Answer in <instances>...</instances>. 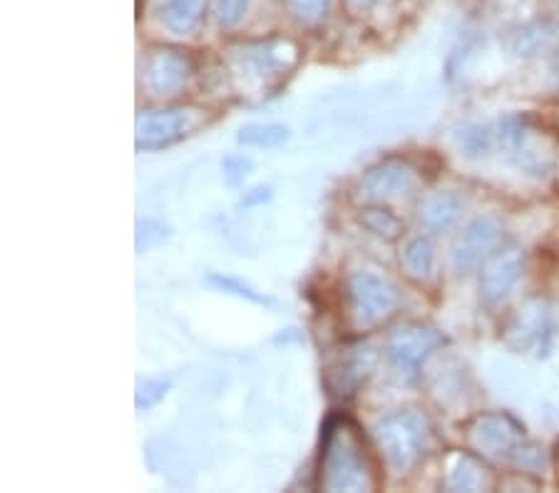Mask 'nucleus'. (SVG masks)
<instances>
[{
	"label": "nucleus",
	"instance_id": "nucleus-1",
	"mask_svg": "<svg viewBox=\"0 0 559 493\" xmlns=\"http://www.w3.org/2000/svg\"><path fill=\"white\" fill-rule=\"evenodd\" d=\"M319 483L326 491H371L373 471L358 429L348 419H331L323 432Z\"/></svg>",
	"mask_w": 559,
	"mask_h": 493
},
{
	"label": "nucleus",
	"instance_id": "nucleus-2",
	"mask_svg": "<svg viewBox=\"0 0 559 493\" xmlns=\"http://www.w3.org/2000/svg\"><path fill=\"white\" fill-rule=\"evenodd\" d=\"M376 442L381 446L388 466L405 473L426 459L432 444L430 421L413 409H401L376 424Z\"/></svg>",
	"mask_w": 559,
	"mask_h": 493
},
{
	"label": "nucleus",
	"instance_id": "nucleus-3",
	"mask_svg": "<svg viewBox=\"0 0 559 493\" xmlns=\"http://www.w3.org/2000/svg\"><path fill=\"white\" fill-rule=\"evenodd\" d=\"M299 60V48L292 40L266 38L231 48V66L249 85H272L288 75Z\"/></svg>",
	"mask_w": 559,
	"mask_h": 493
},
{
	"label": "nucleus",
	"instance_id": "nucleus-4",
	"mask_svg": "<svg viewBox=\"0 0 559 493\" xmlns=\"http://www.w3.org/2000/svg\"><path fill=\"white\" fill-rule=\"evenodd\" d=\"M348 309L356 327L368 329L381 321L399 307V290L388 277L371 272V269H356L346 280Z\"/></svg>",
	"mask_w": 559,
	"mask_h": 493
},
{
	"label": "nucleus",
	"instance_id": "nucleus-5",
	"mask_svg": "<svg viewBox=\"0 0 559 493\" xmlns=\"http://www.w3.org/2000/svg\"><path fill=\"white\" fill-rule=\"evenodd\" d=\"M443 344H445V337L440 334L436 327L411 321V325H401L391 331L385 352H388V359H391L393 369L399 372L403 379L411 382L416 379L423 369V364H426Z\"/></svg>",
	"mask_w": 559,
	"mask_h": 493
},
{
	"label": "nucleus",
	"instance_id": "nucleus-6",
	"mask_svg": "<svg viewBox=\"0 0 559 493\" xmlns=\"http://www.w3.org/2000/svg\"><path fill=\"white\" fill-rule=\"evenodd\" d=\"M202 122V110L194 107H167V110H147L138 118V148L165 150L185 140Z\"/></svg>",
	"mask_w": 559,
	"mask_h": 493
},
{
	"label": "nucleus",
	"instance_id": "nucleus-7",
	"mask_svg": "<svg viewBox=\"0 0 559 493\" xmlns=\"http://www.w3.org/2000/svg\"><path fill=\"white\" fill-rule=\"evenodd\" d=\"M194 73V62L179 48H155L144 60L142 80L152 95H175Z\"/></svg>",
	"mask_w": 559,
	"mask_h": 493
},
{
	"label": "nucleus",
	"instance_id": "nucleus-8",
	"mask_svg": "<svg viewBox=\"0 0 559 493\" xmlns=\"http://www.w3.org/2000/svg\"><path fill=\"white\" fill-rule=\"evenodd\" d=\"M502 239V222L492 214L473 220L463 230V235L457 237L453 245V269L455 272H471L483 259L492 255V249L500 245Z\"/></svg>",
	"mask_w": 559,
	"mask_h": 493
},
{
	"label": "nucleus",
	"instance_id": "nucleus-9",
	"mask_svg": "<svg viewBox=\"0 0 559 493\" xmlns=\"http://www.w3.org/2000/svg\"><path fill=\"white\" fill-rule=\"evenodd\" d=\"M522 426L508 414H485L471 426V442L477 451L502 456L520 446Z\"/></svg>",
	"mask_w": 559,
	"mask_h": 493
},
{
	"label": "nucleus",
	"instance_id": "nucleus-10",
	"mask_svg": "<svg viewBox=\"0 0 559 493\" xmlns=\"http://www.w3.org/2000/svg\"><path fill=\"white\" fill-rule=\"evenodd\" d=\"M413 187V169L403 160H385V163L368 169L360 179L358 192L364 200L381 202L408 192Z\"/></svg>",
	"mask_w": 559,
	"mask_h": 493
},
{
	"label": "nucleus",
	"instance_id": "nucleus-11",
	"mask_svg": "<svg viewBox=\"0 0 559 493\" xmlns=\"http://www.w3.org/2000/svg\"><path fill=\"white\" fill-rule=\"evenodd\" d=\"M522 277V255L518 249H508L488 259L480 274V294L488 304L502 302L508 294L515 290V284Z\"/></svg>",
	"mask_w": 559,
	"mask_h": 493
},
{
	"label": "nucleus",
	"instance_id": "nucleus-12",
	"mask_svg": "<svg viewBox=\"0 0 559 493\" xmlns=\"http://www.w3.org/2000/svg\"><path fill=\"white\" fill-rule=\"evenodd\" d=\"M206 13H210V0H157L155 3L157 23L179 38L200 31Z\"/></svg>",
	"mask_w": 559,
	"mask_h": 493
},
{
	"label": "nucleus",
	"instance_id": "nucleus-13",
	"mask_svg": "<svg viewBox=\"0 0 559 493\" xmlns=\"http://www.w3.org/2000/svg\"><path fill=\"white\" fill-rule=\"evenodd\" d=\"M463 212V200L455 192H432L418 208V220L428 232H450Z\"/></svg>",
	"mask_w": 559,
	"mask_h": 493
},
{
	"label": "nucleus",
	"instance_id": "nucleus-14",
	"mask_svg": "<svg viewBox=\"0 0 559 493\" xmlns=\"http://www.w3.org/2000/svg\"><path fill=\"white\" fill-rule=\"evenodd\" d=\"M376 349L371 344H358L348 352L346 362L338 366L336 382L331 384L336 394H354L360 384H364L368 376H371L376 366Z\"/></svg>",
	"mask_w": 559,
	"mask_h": 493
},
{
	"label": "nucleus",
	"instance_id": "nucleus-15",
	"mask_svg": "<svg viewBox=\"0 0 559 493\" xmlns=\"http://www.w3.org/2000/svg\"><path fill=\"white\" fill-rule=\"evenodd\" d=\"M401 262L405 274L416 282H432L436 280V247L428 237H413L405 242Z\"/></svg>",
	"mask_w": 559,
	"mask_h": 493
},
{
	"label": "nucleus",
	"instance_id": "nucleus-16",
	"mask_svg": "<svg viewBox=\"0 0 559 493\" xmlns=\"http://www.w3.org/2000/svg\"><path fill=\"white\" fill-rule=\"evenodd\" d=\"M490 486V471L485 469L480 459L471 454L455 456V463L450 466L448 489L450 491H485Z\"/></svg>",
	"mask_w": 559,
	"mask_h": 493
},
{
	"label": "nucleus",
	"instance_id": "nucleus-17",
	"mask_svg": "<svg viewBox=\"0 0 559 493\" xmlns=\"http://www.w3.org/2000/svg\"><path fill=\"white\" fill-rule=\"evenodd\" d=\"M545 331H547L545 307H530L525 314H520L515 327L510 329V342L518 349H527L532 344L543 342Z\"/></svg>",
	"mask_w": 559,
	"mask_h": 493
},
{
	"label": "nucleus",
	"instance_id": "nucleus-18",
	"mask_svg": "<svg viewBox=\"0 0 559 493\" xmlns=\"http://www.w3.org/2000/svg\"><path fill=\"white\" fill-rule=\"evenodd\" d=\"M288 128L286 125H278V122H251L245 125V128L239 130V142L241 145H249V148H278L284 145L288 140Z\"/></svg>",
	"mask_w": 559,
	"mask_h": 493
},
{
	"label": "nucleus",
	"instance_id": "nucleus-19",
	"mask_svg": "<svg viewBox=\"0 0 559 493\" xmlns=\"http://www.w3.org/2000/svg\"><path fill=\"white\" fill-rule=\"evenodd\" d=\"M249 11V0H210V17L219 31L237 28Z\"/></svg>",
	"mask_w": 559,
	"mask_h": 493
},
{
	"label": "nucleus",
	"instance_id": "nucleus-20",
	"mask_svg": "<svg viewBox=\"0 0 559 493\" xmlns=\"http://www.w3.org/2000/svg\"><path fill=\"white\" fill-rule=\"evenodd\" d=\"M282 3L286 13L301 25H319L331 11V0H282Z\"/></svg>",
	"mask_w": 559,
	"mask_h": 493
},
{
	"label": "nucleus",
	"instance_id": "nucleus-21",
	"mask_svg": "<svg viewBox=\"0 0 559 493\" xmlns=\"http://www.w3.org/2000/svg\"><path fill=\"white\" fill-rule=\"evenodd\" d=\"M360 222H364L366 227L373 232V235L383 237V239H399L403 232V222L385 208L364 210V214H360Z\"/></svg>",
	"mask_w": 559,
	"mask_h": 493
},
{
	"label": "nucleus",
	"instance_id": "nucleus-22",
	"mask_svg": "<svg viewBox=\"0 0 559 493\" xmlns=\"http://www.w3.org/2000/svg\"><path fill=\"white\" fill-rule=\"evenodd\" d=\"M210 284H214L216 290L222 292H229V294H237V297H245L254 304H272V300L264 297V294H259L251 290L249 284H241L239 280H234V277H222V274H210Z\"/></svg>",
	"mask_w": 559,
	"mask_h": 493
},
{
	"label": "nucleus",
	"instance_id": "nucleus-23",
	"mask_svg": "<svg viewBox=\"0 0 559 493\" xmlns=\"http://www.w3.org/2000/svg\"><path fill=\"white\" fill-rule=\"evenodd\" d=\"M173 384L165 382V379H150L144 382L138 387V409L140 411H147L152 407H157V403L167 397V391Z\"/></svg>",
	"mask_w": 559,
	"mask_h": 493
},
{
	"label": "nucleus",
	"instance_id": "nucleus-24",
	"mask_svg": "<svg viewBox=\"0 0 559 493\" xmlns=\"http://www.w3.org/2000/svg\"><path fill=\"white\" fill-rule=\"evenodd\" d=\"M169 237L167 227L157 220H144L138 227V249L140 253H147V249L162 245Z\"/></svg>",
	"mask_w": 559,
	"mask_h": 493
},
{
	"label": "nucleus",
	"instance_id": "nucleus-25",
	"mask_svg": "<svg viewBox=\"0 0 559 493\" xmlns=\"http://www.w3.org/2000/svg\"><path fill=\"white\" fill-rule=\"evenodd\" d=\"M460 142H463V148L467 150V155H483L485 150L490 148V132L488 130H465L463 138H460Z\"/></svg>",
	"mask_w": 559,
	"mask_h": 493
},
{
	"label": "nucleus",
	"instance_id": "nucleus-26",
	"mask_svg": "<svg viewBox=\"0 0 559 493\" xmlns=\"http://www.w3.org/2000/svg\"><path fill=\"white\" fill-rule=\"evenodd\" d=\"M249 169H251V163H249L247 157H241V155L227 157V163H224V175H227L229 185L245 183V177L249 175Z\"/></svg>",
	"mask_w": 559,
	"mask_h": 493
},
{
	"label": "nucleus",
	"instance_id": "nucleus-27",
	"mask_svg": "<svg viewBox=\"0 0 559 493\" xmlns=\"http://www.w3.org/2000/svg\"><path fill=\"white\" fill-rule=\"evenodd\" d=\"M515 461L525 469H539L545 463V456L535 446H518L515 448Z\"/></svg>",
	"mask_w": 559,
	"mask_h": 493
},
{
	"label": "nucleus",
	"instance_id": "nucleus-28",
	"mask_svg": "<svg viewBox=\"0 0 559 493\" xmlns=\"http://www.w3.org/2000/svg\"><path fill=\"white\" fill-rule=\"evenodd\" d=\"M381 3H385V0H346V8L350 13H368Z\"/></svg>",
	"mask_w": 559,
	"mask_h": 493
},
{
	"label": "nucleus",
	"instance_id": "nucleus-29",
	"mask_svg": "<svg viewBox=\"0 0 559 493\" xmlns=\"http://www.w3.org/2000/svg\"><path fill=\"white\" fill-rule=\"evenodd\" d=\"M269 197H272V190L269 187H257V190H251V195L245 200V204H259V202H266Z\"/></svg>",
	"mask_w": 559,
	"mask_h": 493
}]
</instances>
